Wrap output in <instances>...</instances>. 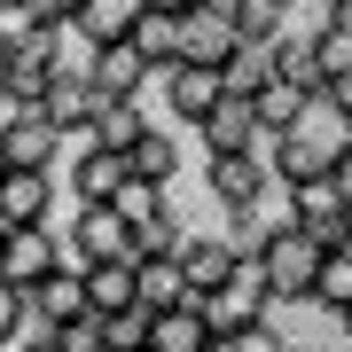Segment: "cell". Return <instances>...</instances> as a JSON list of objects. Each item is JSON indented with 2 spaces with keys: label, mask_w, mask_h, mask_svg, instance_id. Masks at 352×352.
Listing matches in <instances>:
<instances>
[{
  "label": "cell",
  "mask_w": 352,
  "mask_h": 352,
  "mask_svg": "<svg viewBox=\"0 0 352 352\" xmlns=\"http://www.w3.org/2000/svg\"><path fill=\"white\" fill-rule=\"evenodd\" d=\"M133 16H141V0H78L71 32L87 47H102V39H133Z\"/></svg>",
  "instance_id": "20"
},
{
  "label": "cell",
  "mask_w": 352,
  "mask_h": 352,
  "mask_svg": "<svg viewBox=\"0 0 352 352\" xmlns=\"http://www.w3.org/2000/svg\"><path fill=\"white\" fill-rule=\"evenodd\" d=\"M55 149H63V126L39 102H0V157L8 164H47L55 173Z\"/></svg>",
  "instance_id": "6"
},
{
  "label": "cell",
  "mask_w": 352,
  "mask_h": 352,
  "mask_svg": "<svg viewBox=\"0 0 352 352\" xmlns=\"http://www.w3.org/2000/svg\"><path fill=\"white\" fill-rule=\"evenodd\" d=\"M219 78H227V94H258L266 78H274V39H243V47L219 63Z\"/></svg>",
  "instance_id": "26"
},
{
  "label": "cell",
  "mask_w": 352,
  "mask_h": 352,
  "mask_svg": "<svg viewBox=\"0 0 352 352\" xmlns=\"http://www.w3.org/2000/svg\"><path fill=\"white\" fill-rule=\"evenodd\" d=\"M305 102H314V87H298V78H282V71H274V78L251 94V110H258V126H266V133H282V126H298Z\"/></svg>",
  "instance_id": "23"
},
{
  "label": "cell",
  "mask_w": 352,
  "mask_h": 352,
  "mask_svg": "<svg viewBox=\"0 0 352 352\" xmlns=\"http://www.w3.org/2000/svg\"><path fill=\"white\" fill-rule=\"evenodd\" d=\"M289 8H298V0H289Z\"/></svg>",
  "instance_id": "39"
},
{
  "label": "cell",
  "mask_w": 352,
  "mask_h": 352,
  "mask_svg": "<svg viewBox=\"0 0 352 352\" xmlns=\"http://www.w3.org/2000/svg\"><path fill=\"white\" fill-rule=\"evenodd\" d=\"M235 258H243V235L227 227V235H188L180 243V266H188V289L196 298H212V289L235 274Z\"/></svg>",
  "instance_id": "16"
},
{
  "label": "cell",
  "mask_w": 352,
  "mask_h": 352,
  "mask_svg": "<svg viewBox=\"0 0 352 352\" xmlns=\"http://www.w3.org/2000/svg\"><path fill=\"white\" fill-rule=\"evenodd\" d=\"M87 78H94L102 94H149L157 63L133 47V39H102V47H87Z\"/></svg>",
  "instance_id": "14"
},
{
  "label": "cell",
  "mask_w": 352,
  "mask_h": 352,
  "mask_svg": "<svg viewBox=\"0 0 352 352\" xmlns=\"http://www.w3.org/2000/svg\"><path fill=\"white\" fill-rule=\"evenodd\" d=\"M227 8H235V32H243V39H282V32H289V24H282L289 0H227Z\"/></svg>",
  "instance_id": "29"
},
{
  "label": "cell",
  "mask_w": 352,
  "mask_h": 352,
  "mask_svg": "<svg viewBox=\"0 0 352 352\" xmlns=\"http://www.w3.org/2000/svg\"><path fill=\"white\" fill-rule=\"evenodd\" d=\"M149 126V110H141V94H102V110H94V126L87 141H110V149H126V141Z\"/></svg>",
  "instance_id": "24"
},
{
  "label": "cell",
  "mask_w": 352,
  "mask_h": 352,
  "mask_svg": "<svg viewBox=\"0 0 352 352\" xmlns=\"http://www.w3.org/2000/svg\"><path fill=\"white\" fill-rule=\"evenodd\" d=\"M305 39H314V71H321V87H337V78H352V32H344V24H329V16H314V24H305Z\"/></svg>",
  "instance_id": "25"
},
{
  "label": "cell",
  "mask_w": 352,
  "mask_h": 352,
  "mask_svg": "<svg viewBox=\"0 0 352 352\" xmlns=\"http://www.w3.org/2000/svg\"><path fill=\"white\" fill-rule=\"evenodd\" d=\"M126 164H133V180H157V188H173V180H180V133L141 126V133L126 141Z\"/></svg>",
  "instance_id": "19"
},
{
  "label": "cell",
  "mask_w": 352,
  "mask_h": 352,
  "mask_svg": "<svg viewBox=\"0 0 352 352\" xmlns=\"http://www.w3.org/2000/svg\"><path fill=\"white\" fill-rule=\"evenodd\" d=\"M149 329H157V305H118V314H102V344H110V352H141V344H149Z\"/></svg>",
  "instance_id": "28"
},
{
  "label": "cell",
  "mask_w": 352,
  "mask_h": 352,
  "mask_svg": "<svg viewBox=\"0 0 352 352\" xmlns=\"http://www.w3.org/2000/svg\"><path fill=\"white\" fill-rule=\"evenodd\" d=\"M180 298H196L188 289V266H180V251H141V305H180Z\"/></svg>",
  "instance_id": "21"
},
{
  "label": "cell",
  "mask_w": 352,
  "mask_h": 352,
  "mask_svg": "<svg viewBox=\"0 0 352 352\" xmlns=\"http://www.w3.org/2000/svg\"><path fill=\"white\" fill-rule=\"evenodd\" d=\"M78 314H94V298H87V266L63 258L47 282L32 289V329H63V321H78Z\"/></svg>",
  "instance_id": "13"
},
{
  "label": "cell",
  "mask_w": 352,
  "mask_h": 352,
  "mask_svg": "<svg viewBox=\"0 0 352 352\" xmlns=\"http://www.w3.org/2000/svg\"><path fill=\"white\" fill-rule=\"evenodd\" d=\"M16 352H63V344H55V329H32V337H16Z\"/></svg>",
  "instance_id": "33"
},
{
  "label": "cell",
  "mask_w": 352,
  "mask_h": 352,
  "mask_svg": "<svg viewBox=\"0 0 352 352\" xmlns=\"http://www.w3.org/2000/svg\"><path fill=\"white\" fill-rule=\"evenodd\" d=\"M243 47V32H235V8L227 0H196V8H180V63H227V55Z\"/></svg>",
  "instance_id": "7"
},
{
  "label": "cell",
  "mask_w": 352,
  "mask_h": 352,
  "mask_svg": "<svg viewBox=\"0 0 352 352\" xmlns=\"http://www.w3.org/2000/svg\"><path fill=\"white\" fill-rule=\"evenodd\" d=\"M55 344H63V352H110V344H102V314L63 321V329H55Z\"/></svg>",
  "instance_id": "32"
},
{
  "label": "cell",
  "mask_w": 352,
  "mask_h": 352,
  "mask_svg": "<svg viewBox=\"0 0 352 352\" xmlns=\"http://www.w3.org/2000/svg\"><path fill=\"white\" fill-rule=\"evenodd\" d=\"M0 164H8V157H0Z\"/></svg>",
  "instance_id": "40"
},
{
  "label": "cell",
  "mask_w": 352,
  "mask_h": 352,
  "mask_svg": "<svg viewBox=\"0 0 352 352\" xmlns=\"http://www.w3.org/2000/svg\"><path fill=\"white\" fill-rule=\"evenodd\" d=\"M204 188H212V204H227V219H251L274 188V164H266V149H204Z\"/></svg>",
  "instance_id": "3"
},
{
  "label": "cell",
  "mask_w": 352,
  "mask_h": 352,
  "mask_svg": "<svg viewBox=\"0 0 352 352\" xmlns=\"http://www.w3.org/2000/svg\"><path fill=\"white\" fill-rule=\"evenodd\" d=\"M32 337V289H16L8 274H0V344Z\"/></svg>",
  "instance_id": "30"
},
{
  "label": "cell",
  "mask_w": 352,
  "mask_h": 352,
  "mask_svg": "<svg viewBox=\"0 0 352 352\" xmlns=\"http://www.w3.org/2000/svg\"><path fill=\"white\" fill-rule=\"evenodd\" d=\"M314 305H321L329 321L352 305V243H337V251L321 258V274H314Z\"/></svg>",
  "instance_id": "27"
},
{
  "label": "cell",
  "mask_w": 352,
  "mask_h": 352,
  "mask_svg": "<svg viewBox=\"0 0 352 352\" xmlns=\"http://www.w3.org/2000/svg\"><path fill=\"white\" fill-rule=\"evenodd\" d=\"M63 243H71L78 266H94V258H126V251H133V219L118 212V204H78Z\"/></svg>",
  "instance_id": "9"
},
{
  "label": "cell",
  "mask_w": 352,
  "mask_h": 352,
  "mask_svg": "<svg viewBox=\"0 0 352 352\" xmlns=\"http://www.w3.org/2000/svg\"><path fill=\"white\" fill-rule=\"evenodd\" d=\"M87 298H94V314L133 305V298H141V251H126V258H94V266H87Z\"/></svg>",
  "instance_id": "18"
},
{
  "label": "cell",
  "mask_w": 352,
  "mask_h": 352,
  "mask_svg": "<svg viewBox=\"0 0 352 352\" xmlns=\"http://www.w3.org/2000/svg\"><path fill=\"white\" fill-rule=\"evenodd\" d=\"M321 16H329V24H344V32H352V0H329Z\"/></svg>",
  "instance_id": "34"
},
{
  "label": "cell",
  "mask_w": 352,
  "mask_h": 352,
  "mask_svg": "<svg viewBox=\"0 0 352 352\" xmlns=\"http://www.w3.org/2000/svg\"><path fill=\"white\" fill-rule=\"evenodd\" d=\"M337 329H344V344H352V305H344V314H337Z\"/></svg>",
  "instance_id": "36"
},
{
  "label": "cell",
  "mask_w": 352,
  "mask_h": 352,
  "mask_svg": "<svg viewBox=\"0 0 352 352\" xmlns=\"http://www.w3.org/2000/svg\"><path fill=\"white\" fill-rule=\"evenodd\" d=\"M133 47L149 55L157 71L180 63V8H149V0H141V16H133Z\"/></svg>",
  "instance_id": "22"
},
{
  "label": "cell",
  "mask_w": 352,
  "mask_h": 352,
  "mask_svg": "<svg viewBox=\"0 0 352 352\" xmlns=\"http://www.w3.org/2000/svg\"><path fill=\"white\" fill-rule=\"evenodd\" d=\"M39 110L63 126V141H87V126H94V110H102V87L87 78V63H63L55 71V87H47V102Z\"/></svg>",
  "instance_id": "11"
},
{
  "label": "cell",
  "mask_w": 352,
  "mask_h": 352,
  "mask_svg": "<svg viewBox=\"0 0 352 352\" xmlns=\"http://www.w3.org/2000/svg\"><path fill=\"white\" fill-rule=\"evenodd\" d=\"M141 352H157V344H141Z\"/></svg>",
  "instance_id": "38"
},
{
  "label": "cell",
  "mask_w": 352,
  "mask_h": 352,
  "mask_svg": "<svg viewBox=\"0 0 352 352\" xmlns=\"http://www.w3.org/2000/svg\"><path fill=\"white\" fill-rule=\"evenodd\" d=\"M352 149V110L337 94H314L298 110V126H282L274 133V149H266V164H274V180L289 188V180H314V173H337V157Z\"/></svg>",
  "instance_id": "1"
},
{
  "label": "cell",
  "mask_w": 352,
  "mask_h": 352,
  "mask_svg": "<svg viewBox=\"0 0 352 352\" xmlns=\"http://www.w3.org/2000/svg\"><path fill=\"white\" fill-rule=\"evenodd\" d=\"M0 55H8V47H0Z\"/></svg>",
  "instance_id": "41"
},
{
  "label": "cell",
  "mask_w": 352,
  "mask_h": 352,
  "mask_svg": "<svg viewBox=\"0 0 352 352\" xmlns=\"http://www.w3.org/2000/svg\"><path fill=\"white\" fill-rule=\"evenodd\" d=\"M180 243H188V227H180L173 204H164L157 219H141V227H133V251H180Z\"/></svg>",
  "instance_id": "31"
},
{
  "label": "cell",
  "mask_w": 352,
  "mask_h": 352,
  "mask_svg": "<svg viewBox=\"0 0 352 352\" xmlns=\"http://www.w3.org/2000/svg\"><path fill=\"white\" fill-rule=\"evenodd\" d=\"M63 258H71V243H55V219L47 227H0V274L16 289H39Z\"/></svg>",
  "instance_id": "5"
},
{
  "label": "cell",
  "mask_w": 352,
  "mask_h": 352,
  "mask_svg": "<svg viewBox=\"0 0 352 352\" xmlns=\"http://www.w3.org/2000/svg\"><path fill=\"white\" fill-rule=\"evenodd\" d=\"M157 87H164V102H173V126H204V118L219 110V94H227V78L212 71V63H164L157 71Z\"/></svg>",
  "instance_id": "10"
},
{
  "label": "cell",
  "mask_w": 352,
  "mask_h": 352,
  "mask_svg": "<svg viewBox=\"0 0 352 352\" xmlns=\"http://www.w3.org/2000/svg\"><path fill=\"white\" fill-rule=\"evenodd\" d=\"M337 188H344V196H352V149H344V157H337Z\"/></svg>",
  "instance_id": "35"
},
{
  "label": "cell",
  "mask_w": 352,
  "mask_h": 352,
  "mask_svg": "<svg viewBox=\"0 0 352 352\" xmlns=\"http://www.w3.org/2000/svg\"><path fill=\"white\" fill-rule=\"evenodd\" d=\"M274 282H266V266H258V251L243 243V258H235V274H227L212 298H204V314H212V329H251V321H274Z\"/></svg>",
  "instance_id": "4"
},
{
  "label": "cell",
  "mask_w": 352,
  "mask_h": 352,
  "mask_svg": "<svg viewBox=\"0 0 352 352\" xmlns=\"http://www.w3.org/2000/svg\"><path fill=\"white\" fill-rule=\"evenodd\" d=\"M204 149H274V133L258 126V110H251V94H219V110L196 126Z\"/></svg>",
  "instance_id": "15"
},
{
  "label": "cell",
  "mask_w": 352,
  "mask_h": 352,
  "mask_svg": "<svg viewBox=\"0 0 352 352\" xmlns=\"http://www.w3.org/2000/svg\"><path fill=\"white\" fill-rule=\"evenodd\" d=\"M126 180H133L126 149H110V141H78V157H71V196L78 204H110Z\"/></svg>",
  "instance_id": "12"
},
{
  "label": "cell",
  "mask_w": 352,
  "mask_h": 352,
  "mask_svg": "<svg viewBox=\"0 0 352 352\" xmlns=\"http://www.w3.org/2000/svg\"><path fill=\"white\" fill-rule=\"evenodd\" d=\"M0 102H8V55H0Z\"/></svg>",
  "instance_id": "37"
},
{
  "label": "cell",
  "mask_w": 352,
  "mask_h": 352,
  "mask_svg": "<svg viewBox=\"0 0 352 352\" xmlns=\"http://www.w3.org/2000/svg\"><path fill=\"white\" fill-rule=\"evenodd\" d=\"M258 266H266V282H274V298L282 305H314V274H321V258H329V243L321 235H305L298 219H274V227H258Z\"/></svg>",
  "instance_id": "2"
},
{
  "label": "cell",
  "mask_w": 352,
  "mask_h": 352,
  "mask_svg": "<svg viewBox=\"0 0 352 352\" xmlns=\"http://www.w3.org/2000/svg\"><path fill=\"white\" fill-rule=\"evenodd\" d=\"M212 314H204V298H180V305H164L157 329H149V344L157 352H212Z\"/></svg>",
  "instance_id": "17"
},
{
  "label": "cell",
  "mask_w": 352,
  "mask_h": 352,
  "mask_svg": "<svg viewBox=\"0 0 352 352\" xmlns=\"http://www.w3.org/2000/svg\"><path fill=\"white\" fill-rule=\"evenodd\" d=\"M55 219V173L47 164H0V227H47Z\"/></svg>",
  "instance_id": "8"
}]
</instances>
